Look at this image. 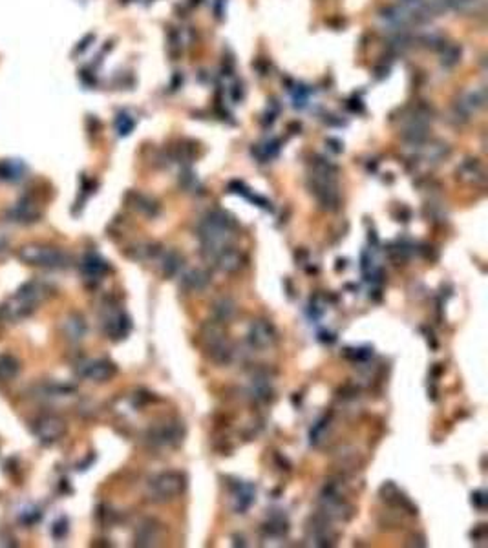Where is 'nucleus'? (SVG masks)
<instances>
[{"mask_svg": "<svg viewBox=\"0 0 488 548\" xmlns=\"http://www.w3.org/2000/svg\"><path fill=\"white\" fill-rule=\"evenodd\" d=\"M234 229H236L234 220L222 211L211 212L204 222L199 223L198 236L207 260H214L223 249L231 247Z\"/></svg>", "mask_w": 488, "mask_h": 548, "instance_id": "f257e3e1", "label": "nucleus"}, {"mask_svg": "<svg viewBox=\"0 0 488 548\" xmlns=\"http://www.w3.org/2000/svg\"><path fill=\"white\" fill-rule=\"evenodd\" d=\"M335 167L324 161V159H317L314 163L313 174H311V192L314 194L317 201L326 208V211H335L339 207V187L335 183Z\"/></svg>", "mask_w": 488, "mask_h": 548, "instance_id": "f03ea898", "label": "nucleus"}, {"mask_svg": "<svg viewBox=\"0 0 488 548\" xmlns=\"http://www.w3.org/2000/svg\"><path fill=\"white\" fill-rule=\"evenodd\" d=\"M19 258L28 265L46 267V269H63L68 265V256L63 250L46 245H24L19 250Z\"/></svg>", "mask_w": 488, "mask_h": 548, "instance_id": "7ed1b4c3", "label": "nucleus"}, {"mask_svg": "<svg viewBox=\"0 0 488 548\" xmlns=\"http://www.w3.org/2000/svg\"><path fill=\"white\" fill-rule=\"evenodd\" d=\"M40 300V289L37 284H26L24 287L19 289V293L15 294V298L6 305V314H10L13 320L28 317L35 309V305Z\"/></svg>", "mask_w": 488, "mask_h": 548, "instance_id": "20e7f679", "label": "nucleus"}, {"mask_svg": "<svg viewBox=\"0 0 488 548\" xmlns=\"http://www.w3.org/2000/svg\"><path fill=\"white\" fill-rule=\"evenodd\" d=\"M185 477L181 473L176 471H167V473H160L158 477H154L150 481V490L152 496L160 497L161 501L172 499V497L179 496L185 490Z\"/></svg>", "mask_w": 488, "mask_h": 548, "instance_id": "39448f33", "label": "nucleus"}, {"mask_svg": "<svg viewBox=\"0 0 488 548\" xmlns=\"http://www.w3.org/2000/svg\"><path fill=\"white\" fill-rule=\"evenodd\" d=\"M204 337L205 344H207V349L211 351V356H213V360L218 362V364L227 365L229 362L232 360V346L231 342L225 338L222 329L218 326L207 327L204 331Z\"/></svg>", "mask_w": 488, "mask_h": 548, "instance_id": "423d86ee", "label": "nucleus"}, {"mask_svg": "<svg viewBox=\"0 0 488 548\" xmlns=\"http://www.w3.org/2000/svg\"><path fill=\"white\" fill-rule=\"evenodd\" d=\"M35 433H37V437H39L43 443H55V441H59V439L66 433V423H64L63 418L55 417V415H46V417L37 420V424H35Z\"/></svg>", "mask_w": 488, "mask_h": 548, "instance_id": "0eeeda50", "label": "nucleus"}, {"mask_svg": "<svg viewBox=\"0 0 488 548\" xmlns=\"http://www.w3.org/2000/svg\"><path fill=\"white\" fill-rule=\"evenodd\" d=\"M247 338H249L252 347H257V349H266V347L275 344L276 340L275 327H273L269 322H266V320H257V322H252L251 327H249Z\"/></svg>", "mask_w": 488, "mask_h": 548, "instance_id": "6e6552de", "label": "nucleus"}, {"mask_svg": "<svg viewBox=\"0 0 488 548\" xmlns=\"http://www.w3.org/2000/svg\"><path fill=\"white\" fill-rule=\"evenodd\" d=\"M381 19L386 22L390 28L397 29V31H406L408 26L411 22H415L413 17L408 13V10H404L402 6H388L381 11Z\"/></svg>", "mask_w": 488, "mask_h": 548, "instance_id": "1a4fd4ad", "label": "nucleus"}, {"mask_svg": "<svg viewBox=\"0 0 488 548\" xmlns=\"http://www.w3.org/2000/svg\"><path fill=\"white\" fill-rule=\"evenodd\" d=\"M81 375L93 382H107L116 375V365L110 360H90L84 364Z\"/></svg>", "mask_w": 488, "mask_h": 548, "instance_id": "9d476101", "label": "nucleus"}, {"mask_svg": "<svg viewBox=\"0 0 488 548\" xmlns=\"http://www.w3.org/2000/svg\"><path fill=\"white\" fill-rule=\"evenodd\" d=\"M183 433L176 424H163L150 432V441L158 446H176L181 441Z\"/></svg>", "mask_w": 488, "mask_h": 548, "instance_id": "9b49d317", "label": "nucleus"}, {"mask_svg": "<svg viewBox=\"0 0 488 548\" xmlns=\"http://www.w3.org/2000/svg\"><path fill=\"white\" fill-rule=\"evenodd\" d=\"M105 331L110 335L114 340L117 338H125L130 331V320L121 311H112L110 314H107L105 318Z\"/></svg>", "mask_w": 488, "mask_h": 548, "instance_id": "f8f14e48", "label": "nucleus"}, {"mask_svg": "<svg viewBox=\"0 0 488 548\" xmlns=\"http://www.w3.org/2000/svg\"><path fill=\"white\" fill-rule=\"evenodd\" d=\"M107 271L108 264L102 260L101 256L93 254V252L84 256V260H82V274H84L88 280H101L102 276L107 274Z\"/></svg>", "mask_w": 488, "mask_h": 548, "instance_id": "ddd939ff", "label": "nucleus"}, {"mask_svg": "<svg viewBox=\"0 0 488 548\" xmlns=\"http://www.w3.org/2000/svg\"><path fill=\"white\" fill-rule=\"evenodd\" d=\"M213 261L216 264L218 269L223 271V273H234V271L240 269V265H242V256H240V252H238L234 247H227V249H223Z\"/></svg>", "mask_w": 488, "mask_h": 548, "instance_id": "4468645a", "label": "nucleus"}, {"mask_svg": "<svg viewBox=\"0 0 488 548\" xmlns=\"http://www.w3.org/2000/svg\"><path fill=\"white\" fill-rule=\"evenodd\" d=\"M208 282H211L208 274L201 269L187 271V273L181 276V284H183L185 289H189V291H204L208 285Z\"/></svg>", "mask_w": 488, "mask_h": 548, "instance_id": "2eb2a0df", "label": "nucleus"}, {"mask_svg": "<svg viewBox=\"0 0 488 548\" xmlns=\"http://www.w3.org/2000/svg\"><path fill=\"white\" fill-rule=\"evenodd\" d=\"M181 265H183V258H181L178 250H167V252L161 254L160 267L165 276H174V274H178L179 271H181Z\"/></svg>", "mask_w": 488, "mask_h": 548, "instance_id": "dca6fc26", "label": "nucleus"}, {"mask_svg": "<svg viewBox=\"0 0 488 548\" xmlns=\"http://www.w3.org/2000/svg\"><path fill=\"white\" fill-rule=\"evenodd\" d=\"M213 313H214V318H216L220 324L229 322V320L236 314V303L232 302L229 296H223V298L214 302Z\"/></svg>", "mask_w": 488, "mask_h": 548, "instance_id": "f3484780", "label": "nucleus"}, {"mask_svg": "<svg viewBox=\"0 0 488 548\" xmlns=\"http://www.w3.org/2000/svg\"><path fill=\"white\" fill-rule=\"evenodd\" d=\"M20 373V364L13 355H0V382H10Z\"/></svg>", "mask_w": 488, "mask_h": 548, "instance_id": "a211bd4d", "label": "nucleus"}, {"mask_svg": "<svg viewBox=\"0 0 488 548\" xmlns=\"http://www.w3.org/2000/svg\"><path fill=\"white\" fill-rule=\"evenodd\" d=\"M158 535H160V526H155L154 521H146V523L141 524L139 530H137L136 543L139 545V547H150V545H154Z\"/></svg>", "mask_w": 488, "mask_h": 548, "instance_id": "6ab92c4d", "label": "nucleus"}, {"mask_svg": "<svg viewBox=\"0 0 488 548\" xmlns=\"http://www.w3.org/2000/svg\"><path fill=\"white\" fill-rule=\"evenodd\" d=\"M64 333H66V337H68L70 340H81V338L84 337V333H86V324H84L82 317L72 314V317L64 322Z\"/></svg>", "mask_w": 488, "mask_h": 548, "instance_id": "aec40b11", "label": "nucleus"}, {"mask_svg": "<svg viewBox=\"0 0 488 548\" xmlns=\"http://www.w3.org/2000/svg\"><path fill=\"white\" fill-rule=\"evenodd\" d=\"M254 488H252L251 485H240L238 486V492H236V510L240 512V514H243L249 506L252 505V501H254Z\"/></svg>", "mask_w": 488, "mask_h": 548, "instance_id": "412c9836", "label": "nucleus"}, {"mask_svg": "<svg viewBox=\"0 0 488 548\" xmlns=\"http://www.w3.org/2000/svg\"><path fill=\"white\" fill-rule=\"evenodd\" d=\"M22 172H24L22 163L13 161V159H8V161L0 165V178L8 179V181H17V179H20L22 178Z\"/></svg>", "mask_w": 488, "mask_h": 548, "instance_id": "4be33fe9", "label": "nucleus"}, {"mask_svg": "<svg viewBox=\"0 0 488 548\" xmlns=\"http://www.w3.org/2000/svg\"><path fill=\"white\" fill-rule=\"evenodd\" d=\"M457 172L463 176V178H468L470 181H478V179H483V170H481V165H479L478 159H466L461 169Z\"/></svg>", "mask_w": 488, "mask_h": 548, "instance_id": "5701e85b", "label": "nucleus"}, {"mask_svg": "<svg viewBox=\"0 0 488 548\" xmlns=\"http://www.w3.org/2000/svg\"><path fill=\"white\" fill-rule=\"evenodd\" d=\"M13 214L19 218L17 222H22V223L35 222V218H39V211L35 208V205H31V203L28 201L19 203V205L13 208Z\"/></svg>", "mask_w": 488, "mask_h": 548, "instance_id": "b1692460", "label": "nucleus"}, {"mask_svg": "<svg viewBox=\"0 0 488 548\" xmlns=\"http://www.w3.org/2000/svg\"><path fill=\"white\" fill-rule=\"evenodd\" d=\"M459 59L461 46H457V44H448V46L443 48V59H441V63L445 64V66H455V64L459 63Z\"/></svg>", "mask_w": 488, "mask_h": 548, "instance_id": "393cba45", "label": "nucleus"}, {"mask_svg": "<svg viewBox=\"0 0 488 548\" xmlns=\"http://www.w3.org/2000/svg\"><path fill=\"white\" fill-rule=\"evenodd\" d=\"M116 125H117V128H119V134H121V135L130 134V130H132V128H134V123H132V121L126 119V116H121V117H119V119H117Z\"/></svg>", "mask_w": 488, "mask_h": 548, "instance_id": "a878e982", "label": "nucleus"}, {"mask_svg": "<svg viewBox=\"0 0 488 548\" xmlns=\"http://www.w3.org/2000/svg\"><path fill=\"white\" fill-rule=\"evenodd\" d=\"M474 499L472 501H475V506H478V508H485V497H483V494H481V492H478V494H474Z\"/></svg>", "mask_w": 488, "mask_h": 548, "instance_id": "bb28decb", "label": "nucleus"}, {"mask_svg": "<svg viewBox=\"0 0 488 548\" xmlns=\"http://www.w3.org/2000/svg\"><path fill=\"white\" fill-rule=\"evenodd\" d=\"M6 245H8V241H6V238L2 234H0V252L6 249Z\"/></svg>", "mask_w": 488, "mask_h": 548, "instance_id": "cd10ccee", "label": "nucleus"}]
</instances>
